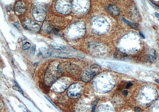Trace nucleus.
<instances>
[{"label":"nucleus","mask_w":159,"mask_h":112,"mask_svg":"<svg viewBox=\"0 0 159 112\" xmlns=\"http://www.w3.org/2000/svg\"><path fill=\"white\" fill-rule=\"evenodd\" d=\"M71 2L69 0H59L56 3V8L59 13L66 14L71 12Z\"/></svg>","instance_id":"7ed1b4c3"},{"label":"nucleus","mask_w":159,"mask_h":112,"mask_svg":"<svg viewBox=\"0 0 159 112\" xmlns=\"http://www.w3.org/2000/svg\"><path fill=\"white\" fill-rule=\"evenodd\" d=\"M134 111L135 112H142V110L139 107H135V109H134Z\"/></svg>","instance_id":"a211bd4d"},{"label":"nucleus","mask_w":159,"mask_h":112,"mask_svg":"<svg viewBox=\"0 0 159 112\" xmlns=\"http://www.w3.org/2000/svg\"><path fill=\"white\" fill-rule=\"evenodd\" d=\"M156 82L157 83H159V80H156Z\"/></svg>","instance_id":"a878e982"},{"label":"nucleus","mask_w":159,"mask_h":112,"mask_svg":"<svg viewBox=\"0 0 159 112\" xmlns=\"http://www.w3.org/2000/svg\"><path fill=\"white\" fill-rule=\"evenodd\" d=\"M96 105H95V106H94V107H93V108H92V112H94V110H95V107H96Z\"/></svg>","instance_id":"b1692460"},{"label":"nucleus","mask_w":159,"mask_h":112,"mask_svg":"<svg viewBox=\"0 0 159 112\" xmlns=\"http://www.w3.org/2000/svg\"><path fill=\"white\" fill-rule=\"evenodd\" d=\"M156 51L154 49H152L150 51L149 60L151 63H154L156 62Z\"/></svg>","instance_id":"ddd939ff"},{"label":"nucleus","mask_w":159,"mask_h":112,"mask_svg":"<svg viewBox=\"0 0 159 112\" xmlns=\"http://www.w3.org/2000/svg\"><path fill=\"white\" fill-rule=\"evenodd\" d=\"M25 27L34 32H38L40 30L39 26L30 20H25L24 22Z\"/></svg>","instance_id":"0eeeda50"},{"label":"nucleus","mask_w":159,"mask_h":112,"mask_svg":"<svg viewBox=\"0 0 159 112\" xmlns=\"http://www.w3.org/2000/svg\"><path fill=\"white\" fill-rule=\"evenodd\" d=\"M51 45L52 47L55 48L56 49L59 50H64L65 48V47L64 46L62 45L59 44L55 42H52L51 43Z\"/></svg>","instance_id":"2eb2a0df"},{"label":"nucleus","mask_w":159,"mask_h":112,"mask_svg":"<svg viewBox=\"0 0 159 112\" xmlns=\"http://www.w3.org/2000/svg\"><path fill=\"white\" fill-rule=\"evenodd\" d=\"M16 85H15V88H14V90H16L18 91H19L21 93H23V91H22V90H21L20 88V86L19 85H18V84L16 83Z\"/></svg>","instance_id":"f3484780"},{"label":"nucleus","mask_w":159,"mask_h":112,"mask_svg":"<svg viewBox=\"0 0 159 112\" xmlns=\"http://www.w3.org/2000/svg\"><path fill=\"white\" fill-rule=\"evenodd\" d=\"M140 35H141V36L142 37V38H145V37H144V35H143V34H142V33L141 32H140Z\"/></svg>","instance_id":"393cba45"},{"label":"nucleus","mask_w":159,"mask_h":112,"mask_svg":"<svg viewBox=\"0 0 159 112\" xmlns=\"http://www.w3.org/2000/svg\"><path fill=\"white\" fill-rule=\"evenodd\" d=\"M100 70V66L97 65H94L91 68L90 70L86 71L83 73L82 76V80L85 82H89L94 76L96 75V73Z\"/></svg>","instance_id":"39448f33"},{"label":"nucleus","mask_w":159,"mask_h":112,"mask_svg":"<svg viewBox=\"0 0 159 112\" xmlns=\"http://www.w3.org/2000/svg\"><path fill=\"white\" fill-rule=\"evenodd\" d=\"M35 51H36V46H33V47H32V49H31V54H33L35 53Z\"/></svg>","instance_id":"412c9836"},{"label":"nucleus","mask_w":159,"mask_h":112,"mask_svg":"<svg viewBox=\"0 0 159 112\" xmlns=\"http://www.w3.org/2000/svg\"><path fill=\"white\" fill-rule=\"evenodd\" d=\"M132 83L131 82H129L128 84H127V85L126 88L127 89H129L130 87H131V86H132Z\"/></svg>","instance_id":"6ab92c4d"},{"label":"nucleus","mask_w":159,"mask_h":112,"mask_svg":"<svg viewBox=\"0 0 159 112\" xmlns=\"http://www.w3.org/2000/svg\"><path fill=\"white\" fill-rule=\"evenodd\" d=\"M107 10L112 15L117 16L119 15L120 13L119 10L116 5H110L107 6Z\"/></svg>","instance_id":"6e6552de"},{"label":"nucleus","mask_w":159,"mask_h":112,"mask_svg":"<svg viewBox=\"0 0 159 112\" xmlns=\"http://www.w3.org/2000/svg\"><path fill=\"white\" fill-rule=\"evenodd\" d=\"M14 26H15L16 28H17L18 29H20V25H19V23H18V22H16L14 24Z\"/></svg>","instance_id":"aec40b11"},{"label":"nucleus","mask_w":159,"mask_h":112,"mask_svg":"<svg viewBox=\"0 0 159 112\" xmlns=\"http://www.w3.org/2000/svg\"><path fill=\"white\" fill-rule=\"evenodd\" d=\"M82 87L80 83H76L71 85L68 89L67 95L71 99H76L81 94Z\"/></svg>","instance_id":"20e7f679"},{"label":"nucleus","mask_w":159,"mask_h":112,"mask_svg":"<svg viewBox=\"0 0 159 112\" xmlns=\"http://www.w3.org/2000/svg\"><path fill=\"white\" fill-rule=\"evenodd\" d=\"M43 29L46 32H51L52 30V28L51 24L48 21H46L43 23Z\"/></svg>","instance_id":"f8f14e48"},{"label":"nucleus","mask_w":159,"mask_h":112,"mask_svg":"<svg viewBox=\"0 0 159 112\" xmlns=\"http://www.w3.org/2000/svg\"><path fill=\"white\" fill-rule=\"evenodd\" d=\"M114 56L115 58L119 60H125L128 57L127 54L119 50L115 51Z\"/></svg>","instance_id":"9d476101"},{"label":"nucleus","mask_w":159,"mask_h":112,"mask_svg":"<svg viewBox=\"0 0 159 112\" xmlns=\"http://www.w3.org/2000/svg\"><path fill=\"white\" fill-rule=\"evenodd\" d=\"M46 6L43 4L36 5L32 9V15L36 20L41 22L44 20L46 17Z\"/></svg>","instance_id":"f03ea898"},{"label":"nucleus","mask_w":159,"mask_h":112,"mask_svg":"<svg viewBox=\"0 0 159 112\" xmlns=\"http://www.w3.org/2000/svg\"><path fill=\"white\" fill-rule=\"evenodd\" d=\"M14 10L16 13L19 15L23 13L25 10V7L22 2L21 1H17L14 6Z\"/></svg>","instance_id":"1a4fd4ad"},{"label":"nucleus","mask_w":159,"mask_h":112,"mask_svg":"<svg viewBox=\"0 0 159 112\" xmlns=\"http://www.w3.org/2000/svg\"><path fill=\"white\" fill-rule=\"evenodd\" d=\"M155 15L156 17H157L158 18V20L159 21V14L157 13H155Z\"/></svg>","instance_id":"5701e85b"},{"label":"nucleus","mask_w":159,"mask_h":112,"mask_svg":"<svg viewBox=\"0 0 159 112\" xmlns=\"http://www.w3.org/2000/svg\"><path fill=\"white\" fill-rule=\"evenodd\" d=\"M122 20L125 23H127L128 25L129 26H131L132 28H133V29H136L139 26V23H135L131 22L125 19V18H122Z\"/></svg>","instance_id":"4468645a"},{"label":"nucleus","mask_w":159,"mask_h":112,"mask_svg":"<svg viewBox=\"0 0 159 112\" xmlns=\"http://www.w3.org/2000/svg\"><path fill=\"white\" fill-rule=\"evenodd\" d=\"M40 54L44 57H49L52 55V51L49 50L46 48L42 47L40 50Z\"/></svg>","instance_id":"9b49d317"},{"label":"nucleus","mask_w":159,"mask_h":112,"mask_svg":"<svg viewBox=\"0 0 159 112\" xmlns=\"http://www.w3.org/2000/svg\"><path fill=\"white\" fill-rule=\"evenodd\" d=\"M123 94L124 95H128V91H127V90H124V91L123 92Z\"/></svg>","instance_id":"4be33fe9"},{"label":"nucleus","mask_w":159,"mask_h":112,"mask_svg":"<svg viewBox=\"0 0 159 112\" xmlns=\"http://www.w3.org/2000/svg\"><path fill=\"white\" fill-rule=\"evenodd\" d=\"M53 83V89L55 92L58 93H61L64 92L67 88L69 83L66 79H62L59 80Z\"/></svg>","instance_id":"423d86ee"},{"label":"nucleus","mask_w":159,"mask_h":112,"mask_svg":"<svg viewBox=\"0 0 159 112\" xmlns=\"http://www.w3.org/2000/svg\"><path fill=\"white\" fill-rule=\"evenodd\" d=\"M157 44H158L159 46V40H157Z\"/></svg>","instance_id":"bb28decb"},{"label":"nucleus","mask_w":159,"mask_h":112,"mask_svg":"<svg viewBox=\"0 0 159 112\" xmlns=\"http://www.w3.org/2000/svg\"><path fill=\"white\" fill-rule=\"evenodd\" d=\"M31 44L29 43H25L24 45L23 46V50H26L28 48L30 47Z\"/></svg>","instance_id":"dca6fc26"},{"label":"nucleus","mask_w":159,"mask_h":112,"mask_svg":"<svg viewBox=\"0 0 159 112\" xmlns=\"http://www.w3.org/2000/svg\"><path fill=\"white\" fill-rule=\"evenodd\" d=\"M61 70L59 66L56 67L50 66L47 70L45 76V81L48 84H51L55 82L61 75Z\"/></svg>","instance_id":"f257e3e1"}]
</instances>
